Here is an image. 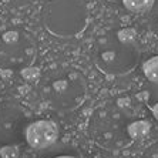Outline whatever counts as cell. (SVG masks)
<instances>
[{
  "mask_svg": "<svg viewBox=\"0 0 158 158\" xmlns=\"http://www.w3.org/2000/svg\"><path fill=\"white\" fill-rule=\"evenodd\" d=\"M2 158H17V150H16L15 145H6V147L2 150L0 152Z\"/></svg>",
  "mask_w": 158,
  "mask_h": 158,
  "instance_id": "cell-11",
  "label": "cell"
},
{
  "mask_svg": "<svg viewBox=\"0 0 158 158\" xmlns=\"http://www.w3.org/2000/svg\"><path fill=\"white\" fill-rule=\"evenodd\" d=\"M26 117L17 104L4 101L0 104V144L15 145L24 137Z\"/></svg>",
  "mask_w": 158,
  "mask_h": 158,
  "instance_id": "cell-4",
  "label": "cell"
},
{
  "mask_svg": "<svg viewBox=\"0 0 158 158\" xmlns=\"http://www.w3.org/2000/svg\"><path fill=\"white\" fill-rule=\"evenodd\" d=\"M87 19L84 0H50L43 9L44 27L59 37L77 36L84 30Z\"/></svg>",
  "mask_w": 158,
  "mask_h": 158,
  "instance_id": "cell-1",
  "label": "cell"
},
{
  "mask_svg": "<svg viewBox=\"0 0 158 158\" xmlns=\"http://www.w3.org/2000/svg\"><path fill=\"white\" fill-rule=\"evenodd\" d=\"M150 128L151 125L150 123L147 121H134L128 125V135L134 140H141V138H145L148 135V132H150Z\"/></svg>",
  "mask_w": 158,
  "mask_h": 158,
  "instance_id": "cell-6",
  "label": "cell"
},
{
  "mask_svg": "<svg viewBox=\"0 0 158 158\" xmlns=\"http://www.w3.org/2000/svg\"><path fill=\"white\" fill-rule=\"evenodd\" d=\"M118 40L121 41V43L127 44V43H132V41L135 40L137 37V31L134 29H130V27H127V29H123L118 31L117 34Z\"/></svg>",
  "mask_w": 158,
  "mask_h": 158,
  "instance_id": "cell-9",
  "label": "cell"
},
{
  "mask_svg": "<svg viewBox=\"0 0 158 158\" xmlns=\"http://www.w3.org/2000/svg\"><path fill=\"white\" fill-rule=\"evenodd\" d=\"M117 103H118V106H120V107H123V108H124V107H128L130 106V100L128 98H120Z\"/></svg>",
  "mask_w": 158,
  "mask_h": 158,
  "instance_id": "cell-12",
  "label": "cell"
},
{
  "mask_svg": "<svg viewBox=\"0 0 158 158\" xmlns=\"http://www.w3.org/2000/svg\"><path fill=\"white\" fill-rule=\"evenodd\" d=\"M36 57V41L22 29H4L0 31V70H24Z\"/></svg>",
  "mask_w": 158,
  "mask_h": 158,
  "instance_id": "cell-2",
  "label": "cell"
},
{
  "mask_svg": "<svg viewBox=\"0 0 158 158\" xmlns=\"http://www.w3.org/2000/svg\"><path fill=\"white\" fill-rule=\"evenodd\" d=\"M24 138L34 150H47L59 138V127L52 120H39L26 127Z\"/></svg>",
  "mask_w": 158,
  "mask_h": 158,
  "instance_id": "cell-5",
  "label": "cell"
},
{
  "mask_svg": "<svg viewBox=\"0 0 158 158\" xmlns=\"http://www.w3.org/2000/svg\"><path fill=\"white\" fill-rule=\"evenodd\" d=\"M40 158H81L80 155L73 154V152H69V151H54V152H50V154H44Z\"/></svg>",
  "mask_w": 158,
  "mask_h": 158,
  "instance_id": "cell-10",
  "label": "cell"
},
{
  "mask_svg": "<svg viewBox=\"0 0 158 158\" xmlns=\"http://www.w3.org/2000/svg\"><path fill=\"white\" fill-rule=\"evenodd\" d=\"M123 3L128 10L141 13V11L150 10L154 4V0H123Z\"/></svg>",
  "mask_w": 158,
  "mask_h": 158,
  "instance_id": "cell-8",
  "label": "cell"
},
{
  "mask_svg": "<svg viewBox=\"0 0 158 158\" xmlns=\"http://www.w3.org/2000/svg\"><path fill=\"white\" fill-rule=\"evenodd\" d=\"M44 96L56 108H73L80 98V78L77 74L54 76L43 88Z\"/></svg>",
  "mask_w": 158,
  "mask_h": 158,
  "instance_id": "cell-3",
  "label": "cell"
},
{
  "mask_svg": "<svg viewBox=\"0 0 158 158\" xmlns=\"http://www.w3.org/2000/svg\"><path fill=\"white\" fill-rule=\"evenodd\" d=\"M143 70L148 80L155 83V84H158V56L157 57H152V59L147 60V61L144 63Z\"/></svg>",
  "mask_w": 158,
  "mask_h": 158,
  "instance_id": "cell-7",
  "label": "cell"
},
{
  "mask_svg": "<svg viewBox=\"0 0 158 158\" xmlns=\"http://www.w3.org/2000/svg\"><path fill=\"white\" fill-rule=\"evenodd\" d=\"M152 114H154V117L158 120V103L155 104L154 107H152Z\"/></svg>",
  "mask_w": 158,
  "mask_h": 158,
  "instance_id": "cell-13",
  "label": "cell"
}]
</instances>
